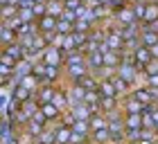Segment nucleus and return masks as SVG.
I'll return each mask as SVG.
<instances>
[{"label":"nucleus","instance_id":"f257e3e1","mask_svg":"<svg viewBox=\"0 0 158 144\" xmlns=\"http://www.w3.org/2000/svg\"><path fill=\"white\" fill-rule=\"evenodd\" d=\"M43 63L45 66H56V68H63L66 66V52L54 45H50L45 52H43Z\"/></svg>","mask_w":158,"mask_h":144},{"label":"nucleus","instance_id":"f03ea898","mask_svg":"<svg viewBox=\"0 0 158 144\" xmlns=\"http://www.w3.org/2000/svg\"><path fill=\"white\" fill-rule=\"evenodd\" d=\"M113 14H115V23L122 25V27H129V25H133V23H140V20L135 18L133 7H131V5H124L122 9H115Z\"/></svg>","mask_w":158,"mask_h":144},{"label":"nucleus","instance_id":"7ed1b4c3","mask_svg":"<svg viewBox=\"0 0 158 144\" xmlns=\"http://www.w3.org/2000/svg\"><path fill=\"white\" fill-rule=\"evenodd\" d=\"M147 108H149V106H145L142 102H138V99L131 97V95L122 99V110H124V115H142Z\"/></svg>","mask_w":158,"mask_h":144},{"label":"nucleus","instance_id":"20e7f679","mask_svg":"<svg viewBox=\"0 0 158 144\" xmlns=\"http://www.w3.org/2000/svg\"><path fill=\"white\" fill-rule=\"evenodd\" d=\"M93 115H95V110L86 104V102H81V104H73L70 106V117H73V122L75 119H81V122H88Z\"/></svg>","mask_w":158,"mask_h":144},{"label":"nucleus","instance_id":"39448f33","mask_svg":"<svg viewBox=\"0 0 158 144\" xmlns=\"http://www.w3.org/2000/svg\"><path fill=\"white\" fill-rule=\"evenodd\" d=\"M88 72H90L88 63H73V66H66V79H68L70 83H75L84 74H88Z\"/></svg>","mask_w":158,"mask_h":144},{"label":"nucleus","instance_id":"423d86ee","mask_svg":"<svg viewBox=\"0 0 158 144\" xmlns=\"http://www.w3.org/2000/svg\"><path fill=\"white\" fill-rule=\"evenodd\" d=\"M152 59H154V56H152V50L145 47V45H140V47L133 52V63H135V68H138V70H145L149 63H152Z\"/></svg>","mask_w":158,"mask_h":144},{"label":"nucleus","instance_id":"0eeeda50","mask_svg":"<svg viewBox=\"0 0 158 144\" xmlns=\"http://www.w3.org/2000/svg\"><path fill=\"white\" fill-rule=\"evenodd\" d=\"M131 97H135L138 102H142L145 106H152V104H156L154 92H152V88H147V86H138V88H133V90H131Z\"/></svg>","mask_w":158,"mask_h":144},{"label":"nucleus","instance_id":"6e6552de","mask_svg":"<svg viewBox=\"0 0 158 144\" xmlns=\"http://www.w3.org/2000/svg\"><path fill=\"white\" fill-rule=\"evenodd\" d=\"M86 92H88V90H84L81 86L70 83L68 88H66V95H68V99H70V106H73V104H81V102H86Z\"/></svg>","mask_w":158,"mask_h":144},{"label":"nucleus","instance_id":"1a4fd4ad","mask_svg":"<svg viewBox=\"0 0 158 144\" xmlns=\"http://www.w3.org/2000/svg\"><path fill=\"white\" fill-rule=\"evenodd\" d=\"M56 90H59V86H41L39 92H36V102L43 106V104H50L56 95Z\"/></svg>","mask_w":158,"mask_h":144},{"label":"nucleus","instance_id":"9d476101","mask_svg":"<svg viewBox=\"0 0 158 144\" xmlns=\"http://www.w3.org/2000/svg\"><path fill=\"white\" fill-rule=\"evenodd\" d=\"M56 23H59V18H54V16H43L36 20V25H39V32L41 34H50V32H56Z\"/></svg>","mask_w":158,"mask_h":144},{"label":"nucleus","instance_id":"9b49d317","mask_svg":"<svg viewBox=\"0 0 158 144\" xmlns=\"http://www.w3.org/2000/svg\"><path fill=\"white\" fill-rule=\"evenodd\" d=\"M52 104L59 108L61 113H68V110H70V99H68V95H66V88H61V86H59V90H56Z\"/></svg>","mask_w":158,"mask_h":144},{"label":"nucleus","instance_id":"f8f14e48","mask_svg":"<svg viewBox=\"0 0 158 144\" xmlns=\"http://www.w3.org/2000/svg\"><path fill=\"white\" fill-rule=\"evenodd\" d=\"M16 41H18L16 30H11L9 25H0V43H2V47L11 45V43H16Z\"/></svg>","mask_w":158,"mask_h":144},{"label":"nucleus","instance_id":"ddd939ff","mask_svg":"<svg viewBox=\"0 0 158 144\" xmlns=\"http://www.w3.org/2000/svg\"><path fill=\"white\" fill-rule=\"evenodd\" d=\"M18 86H23V88H27V90H32L34 95L39 92V88H41V81H39V77L36 74H25V77H20V81H18Z\"/></svg>","mask_w":158,"mask_h":144},{"label":"nucleus","instance_id":"4468645a","mask_svg":"<svg viewBox=\"0 0 158 144\" xmlns=\"http://www.w3.org/2000/svg\"><path fill=\"white\" fill-rule=\"evenodd\" d=\"M11 97H14V99H18L20 104H27V102H32V99H36V95H34L32 90L23 88V86H16V88L11 90Z\"/></svg>","mask_w":158,"mask_h":144},{"label":"nucleus","instance_id":"2eb2a0df","mask_svg":"<svg viewBox=\"0 0 158 144\" xmlns=\"http://www.w3.org/2000/svg\"><path fill=\"white\" fill-rule=\"evenodd\" d=\"M77 86H81L84 90H97L99 88V79L93 74V72H88V74H84L81 79H79V81H75Z\"/></svg>","mask_w":158,"mask_h":144},{"label":"nucleus","instance_id":"dca6fc26","mask_svg":"<svg viewBox=\"0 0 158 144\" xmlns=\"http://www.w3.org/2000/svg\"><path fill=\"white\" fill-rule=\"evenodd\" d=\"M41 113L48 117V124H50V122H56V119H61V117H63V113H61L52 102H50V104H43V106H41Z\"/></svg>","mask_w":158,"mask_h":144},{"label":"nucleus","instance_id":"f3484780","mask_svg":"<svg viewBox=\"0 0 158 144\" xmlns=\"http://www.w3.org/2000/svg\"><path fill=\"white\" fill-rule=\"evenodd\" d=\"M97 92H99L102 97H118V90H115V86H113L111 79H99ZM118 99H120V97H118Z\"/></svg>","mask_w":158,"mask_h":144},{"label":"nucleus","instance_id":"a211bd4d","mask_svg":"<svg viewBox=\"0 0 158 144\" xmlns=\"http://www.w3.org/2000/svg\"><path fill=\"white\" fill-rule=\"evenodd\" d=\"M90 140L95 142V144H113V138H111V131H109V128L93 131V133H90Z\"/></svg>","mask_w":158,"mask_h":144},{"label":"nucleus","instance_id":"6ab92c4d","mask_svg":"<svg viewBox=\"0 0 158 144\" xmlns=\"http://www.w3.org/2000/svg\"><path fill=\"white\" fill-rule=\"evenodd\" d=\"M2 50H5L7 54H11V56H14V59H16L18 63L23 61V59H25V54H27V50H25L23 45H20L18 41H16V43H11V45H7V47H2Z\"/></svg>","mask_w":158,"mask_h":144},{"label":"nucleus","instance_id":"aec40b11","mask_svg":"<svg viewBox=\"0 0 158 144\" xmlns=\"http://www.w3.org/2000/svg\"><path fill=\"white\" fill-rule=\"evenodd\" d=\"M86 63H88L90 72H95V70H99V68H104V54H102V52L86 54Z\"/></svg>","mask_w":158,"mask_h":144},{"label":"nucleus","instance_id":"412c9836","mask_svg":"<svg viewBox=\"0 0 158 144\" xmlns=\"http://www.w3.org/2000/svg\"><path fill=\"white\" fill-rule=\"evenodd\" d=\"M90 122V131H99V128H109V117L104 113H95L93 117L88 119Z\"/></svg>","mask_w":158,"mask_h":144},{"label":"nucleus","instance_id":"4be33fe9","mask_svg":"<svg viewBox=\"0 0 158 144\" xmlns=\"http://www.w3.org/2000/svg\"><path fill=\"white\" fill-rule=\"evenodd\" d=\"M70 138H73V128H70L68 124H63L61 128H56L54 144H70Z\"/></svg>","mask_w":158,"mask_h":144},{"label":"nucleus","instance_id":"5701e85b","mask_svg":"<svg viewBox=\"0 0 158 144\" xmlns=\"http://www.w3.org/2000/svg\"><path fill=\"white\" fill-rule=\"evenodd\" d=\"M63 11H66V5H63V0H48V14L54 18H61Z\"/></svg>","mask_w":158,"mask_h":144},{"label":"nucleus","instance_id":"b1692460","mask_svg":"<svg viewBox=\"0 0 158 144\" xmlns=\"http://www.w3.org/2000/svg\"><path fill=\"white\" fill-rule=\"evenodd\" d=\"M18 9H20V5H14V2L2 5L0 7V18H2V23H7V20L14 18V16H18Z\"/></svg>","mask_w":158,"mask_h":144},{"label":"nucleus","instance_id":"393cba45","mask_svg":"<svg viewBox=\"0 0 158 144\" xmlns=\"http://www.w3.org/2000/svg\"><path fill=\"white\" fill-rule=\"evenodd\" d=\"M154 20H158V2H147V9H145V18H142V25H152Z\"/></svg>","mask_w":158,"mask_h":144},{"label":"nucleus","instance_id":"a878e982","mask_svg":"<svg viewBox=\"0 0 158 144\" xmlns=\"http://www.w3.org/2000/svg\"><path fill=\"white\" fill-rule=\"evenodd\" d=\"M127 131H140L142 128V115H124Z\"/></svg>","mask_w":158,"mask_h":144},{"label":"nucleus","instance_id":"bb28decb","mask_svg":"<svg viewBox=\"0 0 158 144\" xmlns=\"http://www.w3.org/2000/svg\"><path fill=\"white\" fill-rule=\"evenodd\" d=\"M95 27V18H77L75 23V32H84V34H90V30Z\"/></svg>","mask_w":158,"mask_h":144},{"label":"nucleus","instance_id":"cd10ccee","mask_svg":"<svg viewBox=\"0 0 158 144\" xmlns=\"http://www.w3.org/2000/svg\"><path fill=\"white\" fill-rule=\"evenodd\" d=\"M140 41H142V45H145V47H152V45H156V43H158V34L152 32V30H147V27H142Z\"/></svg>","mask_w":158,"mask_h":144},{"label":"nucleus","instance_id":"c85d7f7f","mask_svg":"<svg viewBox=\"0 0 158 144\" xmlns=\"http://www.w3.org/2000/svg\"><path fill=\"white\" fill-rule=\"evenodd\" d=\"M25 131L30 135H34V138H39V135L45 131V126H43L41 122H36V119H30V122H27V126H25Z\"/></svg>","mask_w":158,"mask_h":144},{"label":"nucleus","instance_id":"c756f323","mask_svg":"<svg viewBox=\"0 0 158 144\" xmlns=\"http://www.w3.org/2000/svg\"><path fill=\"white\" fill-rule=\"evenodd\" d=\"M54 138H56V131H52V128L45 126V131L36 138V144H54Z\"/></svg>","mask_w":158,"mask_h":144},{"label":"nucleus","instance_id":"7c9ffc66","mask_svg":"<svg viewBox=\"0 0 158 144\" xmlns=\"http://www.w3.org/2000/svg\"><path fill=\"white\" fill-rule=\"evenodd\" d=\"M70 128H73L75 133H84V135H90V122H81V119H75L73 124H70Z\"/></svg>","mask_w":158,"mask_h":144},{"label":"nucleus","instance_id":"2f4dec72","mask_svg":"<svg viewBox=\"0 0 158 144\" xmlns=\"http://www.w3.org/2000/svg\"><path fill=\"white\" fill-rule=\"evenodd\" d=\"M75 23H77V20H75ZM75 23H73V20L59 18V23H56V32H59V34H73L75 32Z\"/></svg>","mask_w":158,"mask_h":144},{"label":"nucleus","instance_id":"473e14b6","mask_svg":"<svg viewBox=\"0 0 158 144\" xmlns=\"http://www.w3.org/2000/svg\"><path fill=\"white\" fill-rule=\"evenodd\" d=\"M18 16H20V20H23V23H34V20H36L32 7H20V9H18Z\"/></svg>","mask_w":158,"mask_h":144},{"label":"nucleus","instance_id":"72a5a7b5","mask_svg":"<svg viewBox=\"0 0 158 144\" xmlns=\"http://www.w3.org/2000/svg\"><path fill=\"white\" fill-rule=\"evenodd\" d=\"M0 66H9V68H14V70H16V66H18V61L14 59L11 54H7L5 50H2V52H0Z\"/></svg>","mask_w":158,"mask_h":144},{"label":"nucleus","instance_id":"f704fd0d","mask_svg":"<svg viewBox=\"0 0 158 144\" xmlns=\"http://www.w3.org/2000/svg\"><path fill=\"white\" fill-rule=\"evenodd\" d=\"M32 9H34V16H36V20L43 18V16H48V2H34Z\"/></svg>","mask_w":158,"mask_h":144},{"label":"nucleus","instance_id":"c9c22d12","mask_svg":"<svg viewBox=\"0 0 158 144\" xmlns=\"http://www.w3.org/2000/svg\"><path fill=\"white\" fill-rule=\"evenodd\" d=\"M142 128H156V122L152 117V113H149V108L142 113Z\"/></svg>","mask_w":158,"mask_h":144},{"label":"nucleus","instance_id":"e433bc0d","mask_svg":"<svg viewBox=\"0 0 158 144\" xmlns=\"http://www.w3.org/2000/svg\"><path fill=\"white\" fill-rule=\"evenodd\" d=\"M86 142H90V135H84V133H75V131H73L70 144H86Z\"/></svg>","mask_w":158,"mask_h":144},{"label":"nucleus","instance_id":"4c0bfd02","mask_svg":"<svg viewBox=\"0 0 158 144\" xmlns=\"http://www.w3.org/2000/svg\"><path fill=\"white\" fill-rule=\"evenodd\" d=\"M106 14H109L106 5H97V7H93V16H95V20H102Z\"/></svg>","mask_w":158,"mask_h":144},{"label":"nucleus","instance_id":"58836bf2","mask_svg":"<svg viewBox=\"0 0 158 144\" xmlns=\"http://www.w3.org/2000/svg\"><path fill=\"white\" fill-rule=\"evenodd\" d=\"M63 5H66V9H70V11H75V14H77V9H81L86 2H84V0H66Z\"/></svg>","mask_w":158,"mask_h":144},{"label":"nucleus","instance_id":"ea45409f","mask_svg":"<svg viewBox=\"0 0 158 144\" xmlns=\"http://www.w3.org/2000/svg\"><path fill=\"white\" fill-rule=\"evenodd\" d=\"M142 72H145V74H158V59H152V63H149Z\"/></svg>","mask_w":158,"mask_h":144},{"label":"nucleus","instance_id":"a19ab883","mask_svg":"<svg viewBox=\"0 0 158 144\" xmlns=\"http://www.w3.org/2000/svg\"><path fill=\"white\" fill-rule=\"evenodd\" d=\"M147 88H158V74H147Z\"/></svg>","mask_w":158,"mask_h":144},{"label":"nucleus","instance_id":"79ce46f5","mask_svg":"<svg viewBox=\"0 0 158 144\" xmlns=\"http://www.w3.org/2000/svg\"><path fill=\"white\" fill-rule=\"evenodd\" d=\"M149 113H152V117H154L156 126H158V104H152V106H149Z\"/></svg>","mask_w":158,"mask_h":144},{"label":"nucleus","instance_id":"37998d69","mask_svg":"<svg viewBox=\"0 0 158 144\" xmlns=\"http://www.w3.org/2000/svg\"><path fill=\"white\" fill-rule=\"evenodd\" d=\"M145 27H147V30H152V32H156V34H158V20H154L152 25H145Z\"/></svg>","mask_w":158,"mask_h":144},{"label":"nucleus","instance_id":"c03bdc74","mask_svg":"<svg viewBox=\"0 0 158 144\" xmlns=\"http://www.w3.org/2000/svg\"><path fill=\"white\" fill-rule=\"evenodd\" d=\"M149 50H152V56H154V59H158V43H156V45H152Z\"/></svg>","mask_w":158,"mask_h":144},{"label":"nucleus","instance_id":"a18cd8bd","mask_svg":"<svg viewBox=\"0 0 158 144\" xmlns=\"http://www.w3.org/2000/svg\"><path fill=\"white\" fill-rule=\"evenodd\" d=\"M135 144H156V142H149V140H140V142H135Z\"/></svg>","mask_w":158,"mask_h":144},{"label":"nucleus","instance_id":"49530a36","mask_svg":"<svg viewBox=\"0 0 158 144\" xmlns=\"http://www.w3.org/2000/svg\"><path fill=\"white\" fill-rule=\"evenodd\" d=\"M36 2H48V0H36Z\"/></svg>","mask_w":158,"mask_h":144},{"label":"nucleus","instance_id":"de8ad7c7","mask_svg":"<svg viewBox=\"0 0 158 144\" xmlns=\"http://www.w3.org/2000/svg\"><path fill=\"white\" fill-rule=\"evenodd\" d=\"M147 2H158V0H147Z\"/></svg>","mask_w":158,"mask_h":144},{"label":"nucleus","instance_id":"09e8293b","mask_svg":"<svg viewBox=\"0 0 158 144\" xmlns=\"http://www.w3.org/2000/svg\"><path fill=\"white\" fill-rule=\"evenodd\" d=\"M86 144H95V142H93V140H90V142H86Z\"/></svg>","mask_w":158,"mask_h":144},{"label":"nucleus","instance_id":"8fccbe9b","mask_svg":"<svg viewBox=\"0 0 158 144\" xmlns=\"http://www.w3.org/2000/svg\"><path fill=\"white\" fill-rule=\"evenodd\" d=\"M156 144H158V140H156Z\"/></svg>","mask_w":158,"mask_h":144},{"label":"nucleus","instance_id":"3c124183","mask_svg":"<svg viewBox=\"0 0 158 144\" xmlns=\"http://www.w3.org/2000/svg\"><path fill=\"white\" fill-rule=\"evenodd\" d=\"M63 2H66V0H63Z\"/></svg>","mask_w":158,"mask_h":144}]
</instances>
